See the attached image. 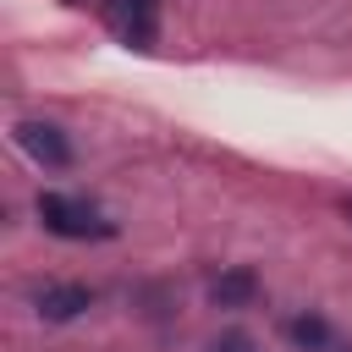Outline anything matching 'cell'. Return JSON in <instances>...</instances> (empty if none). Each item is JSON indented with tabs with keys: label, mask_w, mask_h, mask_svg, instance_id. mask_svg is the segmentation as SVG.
<instances>
[{
	"label": "cell",
	"mask_w": 352,
	"mask_h": 352,
	"mask_svg": "<svg viewBox=\"0 0 352 352\" xmlns=\"http://www.w3.org/2000/svg\"><path fill=\"white\" fill-rule=\"evenodd\" d=\"M116 28H121L126 44L148 50L154 33H160V11H154V0H116Z\"/></svg>",
	"instance_id": "277c9868"
},
{
	"label": "cell",
	"mask_w": 352,
	"mask_h": 352,
	"mask_svg": "<svg viewBox=\"0 0 352 352\" xmlns=\"http://www.w3.org/2000/svg\"><path fill=\"white\" fill-rule=\"evenodd\" d=\"M253 297H258V275H253L248 264L220 270V275L209 280V302H214V308H248Z\"/></svg>",
	"instance_id": "5b68a950"
},
{
	"label": "cell",
	"mask_w": 352,
	"mask_h": 352,
	"mask_svg": "<svg viewBox=\"0 0 352 352\" xmlns=\"http://www.w3.org/2000/svg\"><path fill=\"white\" fill-rule=\"evenodd\" d=\"M16 143H22L28 160H38L50 170H66L72 165V143H66V132L55 121H16Z\"/></svg>",
	"instance_id": "3957f363"
},
{
	"label": "cell",
	"mask_w": 352,
	"mask_h": 352,
	"mask_svg": "<svg viewBox=\"0 0 352 352\" xmlns=\"http://www.w3.org/2000/svg\"><path fill=\"white\" fill-rule=\"evenodd\" d=\"M209 352H264L253 336H242V330H226V336H214V346Z\"/></svg>",
	"instance_id": "52a82bcc"
},
{
	"label": "cell",
	"mask_w": 352,
	"mask_h": 352,
	"mask_svg": "<svg viewBox=\"0 0 352 352\" xmlns=\"http://www.w3.org/2000/svg\"><path fill=\"white\" fill-rule=\"evenodd\" d=\"M38 220H44V231L50 236H66V242H104V236H116V220L99 209V204H88V198H77V192H38Z\"/></svg>",
	"instance_id": "6da1fadb"
},
{
	"label": "cell",
	"mask_w": 352,
	"mask_h": 352,
	"mask_svg": "<svg viewBox=\"0 0 352 352\" xmlns=\"http://www.w3.org/2000/svg\"><path fill=\"white\" fill-rule=\"evenodd\" d=\"M88 308H94V286H82V280H50V286L33 292V314L50 319V324H66Z\"/></svg>",
	"instance_id": "7a4b0ae2"
},
{
	"label": "cell",
	"mask_w": 352,
	"mask_h": 352,
	"mask_svg": "<svg viewBox=\"0 0 352 352\" xmlns=\"http://www.w3.org/2000/svg\"><path fill=\"white\" fill-rule=\"evenodd\" d=\"M66 6H82V0H66Z\"/></svg>",
	"instance_id": "ba28073f"
},
{
	"label": "cell",
	"mask_w": 352,
	"mask_h": 352,
	"mask_svg": "<svg viewBox=\"0 0 352 352\" xmlns=\"http://www.w3.org/2000/svg\"><path fill=\"white\" fill-rule=\"evenodd\" d=\"M286 336H292L302 352H336V330H330V319H324L319 308H297V314L286 319Z\"/></svg>",
	"instance_id": "8992f818"
}]
</instances>
